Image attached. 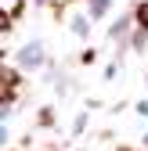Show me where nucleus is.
<instances>
[{"label": "nucleus", "mask_w": 148, "mask_h": 151, "mask_svg": "<svg viewBox=\"0 0 148 151\" xmlns=\"http://www.w3.org/2000/svg\"><path fill=\"white\" fill-rule=\"evenodd\" d=\"M137 25L148 29V4H137Z\"/></svg>", "instance_id": "2"}, {"label": "nucleus", "mask_w": 148, "mask_h": 151, "mask_svg": "<svg viewBox=\"0 0 148 151\" xmlns=\"http://www.w3.org/2000/svg\"><path fill=\"white\" fill-rule=\"evenodd\" d=\"M15 86H18V72H11V68H4L0 72V93H4V101L15 93Z\"/></svg>", "instance_id": "1"}, {"label": "nucleus", "mask_w": 148, "mask_h": 151, "mask_svg": "<svg viewBox=\"0 0 148 151\" xmlns=\"http://www.w3.org/2000/svg\"><path fill=\"white\" fill-rule=\"evenodd\" d=\"M7 25H11V18H7V14H0V29H7Z\"/></svg>", "instance_id": "3"}]
</instances>
